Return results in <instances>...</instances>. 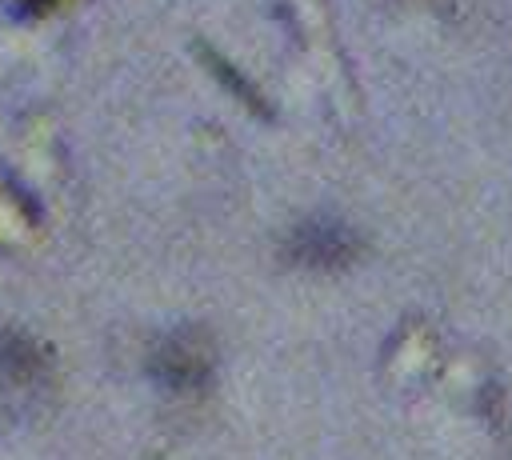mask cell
<instances>
[{
  "mask_svg": "<svg viewBox=\"0 0 512 460\" xmlns=\"http://www.w3.org/2000/svg\"><path fill=\"white\" fill-rule=\"evenodd\" d=\"M288 256L304 268H340L352 260V232L332 220L300 224L288 240Z\"/></svg>",
  "mask_w": 512,
  "mask_h": 460,
  "instance_id": "1",
  "label": "cell"
},
{
  "mask_svg": "<svg viewBox=\"0 0 512 460\" xmlns=\"http://www.w3.org/2000/svg\"><path fill=\"white\" fill-rule=\"evenodd\" d=\"M200 372H208V356L196 352V344L188 340H168L160 348V376L172 384H192Z\"/></svg>",
  "mask_w": 512,
  "mask_h": 460,
  "instance_id": "2",
  "label": "cell"
}]
</instances>
